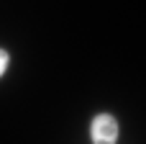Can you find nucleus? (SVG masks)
<instances>
[{"label":"nucleus","mask_w":146,"mask_h":144,"mask_svg":"<svg viewBox=\"0 0 146 144\" xmlns=\"http://www.w3.org/2000/svg\"><path fill=\"white\" fill-rule=\"evenodd\" d=\"M118 137V124L113 116H98L92 124V139L95 142H113Z\"/></svg>","instance_id":"nucleus-1"},{"label":"nucleus","mask_w":146,"mask_h":144,"mask_svg":"<svg viewBox=\"0 0 146 144\" xmlns=\"http://www.w3.org/2000/svg\"><path fill=\"white\" fill-rule=\"evenodd\" d=\"M5 67H8V54H5V52L0 49V75L5 72Z\"/></svg>","instance_id":"nucleus-2"}]
</instances>
